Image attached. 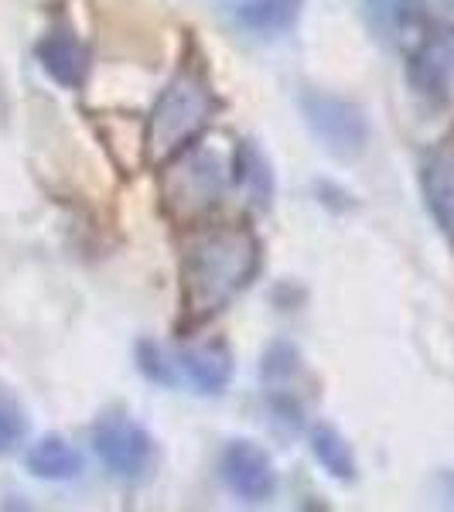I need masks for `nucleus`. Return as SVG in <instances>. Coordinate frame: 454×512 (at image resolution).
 I'll return each mask as SVG.
<instances>
[{"mask_svg":"<svg viewBox=\"0 0 454 512\" xmlns=\"http://www.w3.org/2000/svg\"><path fill=\"white\" fill-rule=\"evenodd\" d=\"M236 158L222 144H188L161 164V205L181 226H195L226 198Z\"/></svg>","mask_w":454,"mask_h":512,"instance_id":"obj_2","label":"nucleus"},{"mask_svg":"<svg viewBox=\"0 0 454 512\" xmlns=\"http://www.w3.org/2000/svg\"><path fill=\"white\" fill-rule=\"evenodd\" d=\"M301 14V0H243L236 11L239 24L260 35H274V31H287Z\"/></svg>","mask_w":454,"mask_h":512,"instance_id":"obj_12","label":"nucleus"},{"mask_svg":"<svg viewBox=\"0 0 454 512\" xmlns=\"http://www.w3.org/2000/svg\"><path fill=\"white\" fill-rule=\"evenodd\" d=\"M219 472H222L226 489L233 495H239V499H246V502L270 499V492H274V485H277L270 458L250 441H233V444H229V448L222 451Z\"/></svg>","mask_w":454,"mask_h":512,"instance_id":"obj_6","label":"nucleus"},{"mask_svg":"<svg viewBox=\"0 0 454 512\" xmlns=\"http://www.w3.org/2000/svg\"><path fill=\"white\" fill-rule=\"evenodd\" d=\"M212 113H216V99L209 93V82L198 76L195 69H181L161 89L151 120H147V161L164 164L175 158L178 151H185L188 144H195L198 134L209 127Z\"/></svg>","mask_w":454,"mask_h":512,"instance_id":"obj_3","label":"nucleus"},{"mask_svg":"<svg viewBox=\"0 0 454 512\" xmlns=\"http://www.w3.org/2000/svg\"><path fill=\"white\" fill-rule=\"evenodd\" d=\"M38 62H41V69L65 89H76L79 82L86 79V69H89L86 48L72 35H65V31H55V35L38 41Z\"/></svg>","mask_w":454,"mask_h":512,"instance_id":"obj_9","label":"nucleus"},{"mask_svg":"<svg viewBox=\"0 0 454 512\" xmlns=\"http://www.w3.org/2000/svg\"><path fill=\"white\" fill-rule=\"evenodd\" d=\"M236 178H239V185L250 188V195L257 198L260 205L270 202V192H274V178H270L267 161H263V154L253 144H243L236 151Z\"/></svg>","mask_w":454,"mask_h":512,"instance_id":"obj_14","label":"nucleus"},{"mask_svg":"<svg viewBox=\"0 0 454 512\" xmlns=\"http://www.w3.org/2000/svg\"><path fill=\"white\" fill-rule=\"evenodd\" d=\"M451 492H454V478H451Z\"/></svg>","mask_w":454,"mask_h":512,"instance_id":"obj_18","label":"nucleus"},{"mask_svg":"<svg viewBox=\"0 0 454 512\" xmlns=\"http://www.w3.org/2000/svg\"><path fill=\"white\" fill-rule=\"evenodd\" d=\"M311 451L315 458L325 465L328 475H335L338 482H349L356 478V458H352V448L345 444V437L335 431V427H315L311 431Z\"/></svg>","mask_w":454,"mask_h":512,"instance_id":"obj_13","label":"nucleus"},{"mask_svg":"<svg viewBox=\"0 0 454 512\" xmlns=\"http://www.w3.org/2000/svg\"><path fill=\"white\" fill-rule=\"evenodd\" d=\"M260 267V243L246 226H209L192 236L181 263L185 315L192 325L219 315L229 301L246 291Z\"/></svg>","mask_w":454,"mask_h":512,"instance_id":"obj_1","label":"nucleus"},{"mask_svg":"<svg viewBox=\"0 0 454 512\" xmlns=\"http://www.w3.org/2000/svg\"><path fill=\"white\" fill-rule=\"evenodd\" d=\"M424 195L427 209L437 219V226L444 229V236L454 243V137L441 140L424 161Z\"/></svg>","mask_w":454,"mask_h":512,"instance_id":"obj_8","label":"nucleus"},{"mask_svg":"<svg viewBox=\"0 0 454 512\" xmlns=\"http://www.w3.org/2000/svg\"><path fill=\"white\" fill-rule=\"evenodd\" d=\"M366 11L373 28L383 38H400L403 24L410 21V0H366Z\"/></svg>","mask_w":454,"mask_h":512,"instance_id":"obj_15","label":"nucleus"},{"mask_svg":"<svg viewBox=\"0 0 454 512\" xmlns=\"http://www.w3.org/2000/svg\"><path fill=\"white\" fill-rule=\"evenodd\" d=\"M410 82L420 96L444 103L454 89V31L427 38L410 62Z\"/></svg>","mask_w":454,"mask_h":512,"instance_id":"obj_7","label":"nucleus"},{"mask_svg":"<svg viewBox=\"0 0 454 512\" xmlns=\"http://www.w3.org/2000/svg\"><path fill=\"white\" fill-rule=\"evenodd\" d=\"M308 127L315 130L328 154L342 161H356L369 144V120L349 99H338L328 93H304L301 99Z\"/></svg>","mask_w":454,"mask_h":512,"instance_id":"obj_4","label":"nucleus"},{"mask_svg":"<svg viewBox=\"0 0 454 512\" xmlns=\"http://www.w3.org/2000/svg\"><path fill=\"white\" fill-rule=\"evenodd\" d=\"M181 369L198 393H222L233 376V359H229L226 345L205 342L181 352Z\"/></svg>","mask_w":454,"mask_h":512,"instance_id":"obj_10","label":"nucleus"},{"mask_svg":"<svg viewBox=\"0 0 454 512\" xmlns=\"http://www.w3.org/2000/svg\"><path fill=\"white\" fill-rule=\"evenodd\" d=\"M140 369H144V376L147 379H154V383H164V386H171L175 383V373H171V362H168V355H164L158 345H151V342H144L140 345Z\"/></svg>","mask_w":454,"mask_h":512,"instance_id":"obj_16","label":"nucleus"},{"mask_svg":"<svg viewBox=\"0 0 454 512\" xmlns=\"http://www.w3.org/2000/svg\"><path fill=\"white\" fill-rule=\"evenodd\" d=\"M28 472L35 478H48V482H69L82 472V458L62 437H41L28 451Z\"/></svg>","mask_w":454,"mask_h":512,"instance_id":"obj_11","label":"nucleus"},{"mask_svg":"<svg viewBox=\"0 0 454 512\" xmlns=\"http://www.w3.org/2000/svg\"><path fill=\"white\" fill-rule=\"evenodd\" d=\"M93 448L106 468L117 478H144L154 465V441L144 427L123 417H106L93 431Z\"/></svg>","mask_w":454,"mask_h":512,"instance_id":"obj_5","label":"nucleus"},{"mask_svg":"<svg viewBox=\"0 0 454 512\" xmlns=\"http://www.w3.org/2000/svg\"><path fill=\"white\" fill-rule=\"evenodd\" d=\"M21 437V417L7 400H0V448H11Z\"/></svg>","mask_w":454,"mask_h":512,"instance_id":"obj_17","label":"nucleus"}]
</instances>
